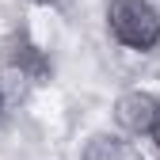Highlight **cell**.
Masks as SVG:
<instances>
[{
    "label": "cell",
    "instance_id": "277c9868",
    "mask_svg": "<svg viewBox=\"0 0 160 160\" xmlns=\"http://www.w3.org/2000/svg\"><path fill=\"white\" fill-rule=\"evenodd\" d=\"M76 160H130V145L122 133H111V130H99L92 133L84 145H80Z\"/></svg>",
    "mask_w": 160,
    "mask_h": 160
},
{
    "label": "cell",
    "instance_id": "3957f363",
    "mask_svg": "<svg viewBox=\"0 0 160 160\" xmlns=\"http://www.w3.org/2000/svg\"><path fill=\"white\" fill-rule=\"evenodd\" d=\"M4 61H8V69L31 76L34 84H46V80L53 76V61H50V53L38 46L27 31H15L8 42H4Z\"/></svg>",
    "mask_w": 160,
    "mask_h": 160
},
{
    "label": "cell",
    "instance_id": "8992f818",
    "mask_svg": "<svg viewBox=\"0 0 160 160\" xmlns=\"http://www.w3.org/2000/svg\"><path fill=\"white\" fill-rule=\"evenodd\" d=\"M4 107H8V95H4V88H0V114H4Z\"/></svg>",
    "mask_w": 160,
    "mask_h": 160
},
{
    "label": "cell",
    "instance_id": "5b68a950",
    "mask_svg": "<svg viewBox=\"0 0 160 160\" xmlns=\"http://www.w3.org/2000/svg\"><path fill=\"white\" fill-rule=\"evenodd\" d=\"M27 4H34V8H65V0H27Z\"/></svg>",
    "mask_w": 160,
    "mask_h": 160
},
{
    "label": "cell",
    "instance_id": "52a82bcc",
    "mask_svg": "<svg viewBox=\"0 0 160 160\" xmlns=\"http://www.w3.org/2000/svg\"><path fill=\"white\" fill-rule=\"evenodd\" d=\"M156 160H160V137H156Z\"/></svg>",
    "mask_w": 160,
    "mask_h": 160
},
{
    "label": "cell",
    "instance_id": "6da1fadb",
    "mask_svg": "<svg viewBox=\"0 0 160 160\" xmlns=\"http://www.w3.org/2000/svg\"><path fill=\"white\" fill-rule=\"evenodd\" d=\"M107 31L122 50L152 53L160 46V8L152 0H107Z\"/></svg>",
    "mask_w": 160,
    "mask_h": 160
},
{
    "label": "cell",
    "instance_id": "7a4b0ae2",
    "mask_svg": "<svg viewBox=\"0 0 160 160\" xmlns=\"http://www.w3.org/2000/svg\"><path fill=\"white\" fill-rule=\"evenodd\" d=\"M111 118H114L118 133L156 141V137H160V92H149V88H126L122 95L114 99Z\"/></svg>",
    "mask_w": 160,
    "mask_h": 160
}]
</instances>
